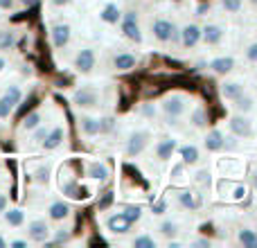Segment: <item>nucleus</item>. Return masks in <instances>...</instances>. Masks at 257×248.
Wrapping results in <instances>:
<instances>
[{"label": "nucleus", "mask_w": 257, "mask_h": 248, "mask_svg": "<svg viewBox=\"0 0 257 248\" xmlns=\"http://www.w3.org/2000/svg\"><path fill=\"white\" fill-rule=\"evenodd\" d=\"M181 158H183V165H196L201 156L194 145H185V147H181Z\"/></svg>", "instance_id": "25"}, {"label": "nucleus", "mask_w": 257, "mask_h": 248, "mask_svg": "<svg viewBox=\"0 0 257 248\" xmlns=\"http://www.w3.org/2000/svg\"><path fill=\"white\" fill-rule=\"evenodd\" d=\"M3 214H5V221H7L9 226H14V228H18V226L25 223V212H23L21 208H12V210L5 208Z\"/></svg>", "instance_id": "21"}, {"label": "nucleus", "mask_w": 257, "mask_h": 248, "mask_svg": "<svg viewBox=\"0 0 257 248\" xmlns=\"http://www.w3.org/2000/svg\"><path fill=\"white\" fill-rule=\"evenodd\" d=\"M165 210H167V203H165V201H158V203H154V214H163Z\"/></svg>", "instance_id": "42"}, {"label": "nucleus", "mask_w": 257, "mask_h": 248, "mask_svg": "<svg viewBox=\"0 0 257 248\" xmlns=\"http://www.w3.org/2000/svg\"><path fill=\"white\" fill-rule=\"evenodd\" d=\"M221 7L230 14H237L241 9V0H221Z\"/></svg>", "instance_id": "37"}, {"label": "nucleus", "mask_w": 257, "mask_h": 248, "mask_svg": "<svg viewBox=\"0 0 257 248\" xmlns=\"http://www.w3.org/2000/svg\"><path fill=\"white\" fill-rule=\"evenodd\" d=\"M41 120H43V117H41V113H39V111H32L30 115L23 117V124H21V127L25 129V131H34V129L41 124Z\"/></svg>", "instance_id": "27"}, {"label": "nucleus", "mask_w": 257, "mask_h": 248, "mask_svg": "<svg viewBox=\"0 0 257 248\" xmlns=\"http://www.w3.org/2000/svg\"><path fill=\"white\" fill-rule=\"evenodd\" d=\"M5 208H7V196L0 194V212H5Z\"/></svg>", "instance_id": "47"}, {"label": "nucleus", "mask_w": 257, "mask_h": 248, "mask_svg": "<svg viewBox=\"0 0 257 248\" xmlns=\"http://www.w3.org/2000/svg\"><path fill=\"white\" fill-rule=\"evenodd\" d=\"M176 140L174 138H163V140L156 145V156H158L160 160H169L174 156V151H176Z\"/></svg>", "instance_id": "13"}, {"label": "nucleus", "mask_w": 257, "mask_h": 248, "mask_svg": "<svg viewBox=\"0 0 257 248\" xmlns=\"http://www.w3.org/2000/svg\"><path fill=\"white\" fill-rule=\"evenodd\" d=\"M246 59H248V61H253V63H257V43L248 45V50H246Z\"/></svg>", "instance_id": "40"}, {"label": "nucleus", "mask_w": 257, "mask_h": 248, "mask_svg": "<svg viewBox=\"0 0 257 248\" xmlns=\"http://www.w3.org/2000/svg\"><path fill=\"white\" fill-rule=\"evenodd\" d=\"M160 232H163L165 237H176L178 235V223H174V221L160 223Z\"/></svg>", "instance_id": "35"}, {"label": "nucleus", "mask_w": 257, "mask_h": 248, "mask_svg": "<svg viewBox=\"0 0 257 248\" xmlns=\"http://www.w3.org/2000/svg\"><path fill=\"white\" fill-rule=\"evenodd\" d=\"M192 122H194V127H199V129L205 127V122H208V115H205V108L203 106H199L194 113H192Z\"/></svg>", "instance_id": "32"}, {"label": "nucleus", "mask_w": 257, "mask_h": 248, "mask_svg": "<svg viewBox=\"0 0 257 248\" xmlns=\"http://www.w3.org/2000/svg\"><path fill=\"white\" fill-rule=\"evenodd\" d=\"M196 181H199L201 185H205V183H210V172H208V169H203V172H199V174H196Z\"/></svg>", "instance_id": "41"}, {"label": "nucleus", "mask_w": 257, "mask_h": 248, "mask_svg": "<svg viewBox=\"0 0 257 248\" xmlns=\"http://www.w3.org/2000/svg\"><path fill=\"white\" fill-rule=\"evenodd\" d=\"M63 138H66V129H63V127H54L52 131H48V136L43 138V142H41V145H43L48 151H52V149H57V147H61Z\"/></svg>", "instance_id": "10"}, {"label": "nucleus", "mask_w": 257, "mask_h": 248, "mask_svg": "<svg viewBox=\"0 0 257 248\" xmlns=\"http://www.w3.org/2000/svg\"><path fill=\"white\" fill-rule=\"evenodd\" d=\"M196 246H210V241L208 239H199L196 241Z\"/></svg>", "instance_id": "50"}, {"label": "nucleus", "mask_w": 257, "mask_h": 248, "mask_svg": "<svg viewBox=\"0 0 257 248\" xmlns=\"http://www.w3.org/2000/svg\"><path fill=\"white\" fill-rule=\"evenodd\" d=\"M7 246V241H5V237H0V248H5Z\"/></svg>", "instance_id": "53"}, {"label": "nucleus", "mask_w": 257, "mask_h": 248, "mask_svg": "<svg viewBox=\"0 0 257 248\" xmlns=\"http://www.w3.org/2000/svg\"><path fill=\"white\" fill-rule=\"evenodd\" d=\"M160 106H163V111L167 113L169 117H178V115H183V113H185V97H183V95H167V97L163 99V104H160Z\"/></svg>", "instance_id": "5"}, {"label": "nucleus", "mask_w": 257, "mask_h": 248, "mask_svg": "<svg viewBox=\"0 0 257 248\" xmlns=\"http://www.w3.org/2000/svg\"><path fill=\"white\" fill-rule=\"evenodd\" d=\"M223 39V30L219 25H205L201 30V41H205L208 45H217Z\"/></svg>", "instance_id": "15"}, {"label": "nucleus", "mask_w": 257, "mask_h": 248, "mask_svg": "<svg viewBox=\"0 0 257 248\" xmlns=\"http://www.w3.org/2000/svg\"><path fill=\"white\" fill-rule=\"evenodd\" d=\"M106 228L111 232H115V235H124L128 232V228H131V223L124 219V214L117 212V214H111V217L106 219Z\"/></svg>", "instance_id": "12"}, {"label": "nucleus", "mask_w": 257, "mask_h": 248, "mask_svg": "<svg viewBox=\"0 0 257 248\" xmlns=\"http://www.w3.org/2000/svg\"><path fill=\"white\" fill-rule=\"evenodd\" d=\"M97 102H99V95L95 88H79L72 95V104L79 108H93L97 106Z\"/></svg>", "instance_id": "3"}, {"label": "nucleus", "mask_w": 257, "mask_h": 248, "mask_svg": "<svg viewBox=\"0 0 257 248\" xmlns=\"http://www.w3.org/2000/svg\"><path fill=\"white\" fill-rule=\"evenodd\" d=\"M228 127H230L232 136H237V138H250V136H253V122H250L248 117H244V115L230 117Z\"/></svg>", "instance_id": "6"}, {"label": "nucleus", "mask_w": 257, "mask_h": 248, "mask_svg": "<svg viewBox=\"0 0 257 248\" xmlns=\"http://www.w3.org/2000/svg\"><path fill=\"white\" fill-rule=\"evenodd\" d=\"M250 5H253V7H257V0H250Z\"/></svg>", "instance_id": "54"}, {"label": "nucleus", "mask_w": 257, "mask_h": 248, "mask_svg": "<svg viewBox=\"0 0 257 248\" xmlns=\"http://www.w3.org/2000/svg\"><path fill=\"white\" fill-rule=\"evenodd\" d=\"M174 3H181V0H174Z\"/></svg>", "instance_id": "56"}, {"label": "nucleus", "mask_w": 257, "mask_h": 248, "mask_svg": "<svg viewBox=\"0 0 257 248\" xmlns=\"http://www.w3.org/2000/svg\"><path fill=\"white\" fill-rule=\"evenodd\" d=\"M14 108H16V106L12 104V99L5 97V95H3V97H0V120H5V117L12 115Z\"/></svg>", "instance_id": "31"}, {"label": "nucleus", "mask_w": 257, "mask_h": 248, "mask_svg": "<svg viewBox=\"0 0 257 248\" xmlns=\"http://www.w3.org/2000/svg\"><path fill=\"white\" fill-rule=\"evenodd\" d=\"M79 127L86 136H97V133H102V120H97V117H81Z\"/></svg>", "instance_id": "19"}, {"label": "nucleus", "mask_w": 257, "mask_h": 248, "mask_svg": "<svg viewBox=\"0 0 257 248\" xmlns=\"http://www.w3.org/2000/svg\"><path fill=\"white\" fill-rule=\"evenodd\" d=\"M122 34H124L128 41H133V43H142V32H140V25H138L136 12L124 14V18H122Z\"/></svg>", "instance_id": "1"}, {"label": "nucleus", "mask_w": 257, "mask_h": 248, "mask_svg": "<svg viewBox=\"0 0 257 248\" xmlns=\"http://www.w3.org/2000/svg\"><path fill=\"white\" fill-rule=\"evenodd\" d=\"M34 178H36V183H48L50 181V169L48 167H39L36 169V174H34Z\"/></svg>", "instance_id": "38"}, {"label": "nucleus", "mask_w": 257, "mask_h": 248, "mask_svg": "<svg viewBox=\"0 0 257 248\" xmlns=\"http://www.w3.org/2000/svg\"><path fill=\"white\" fill-rule=\"evenodd\" d=\"M27 237L36 244H43V241L50 239V226L43 219H34V221L27 223Z\"/></svg>", "instance_id": "4"}, {"label": "nucleus", "mask_w": 257, "mask_h": 248, "mask_svg": "<svg viewBox=\"0 0 257 248\" xmlns=\"http://www.w3.org/2000/svg\"><path fill=\"white\" fill-rule=\"evenodd\" d=\"M237 239H239V244H244L246 248H257V232L250 230V228H241Z\"/></svg>", "instance_id": "26"}, {"label": "nucleus", "mask_w": 257, "mask_h": 248, "mask_svg": "<svg viewBox=\"0 0 257 248\" xmlns=\"http://www.w3.org/2000/svg\"><path fill=\"white\" fill-rule=\"evenodd\" d=\"M142 111H145V115H156V108H151V106H145V108H142Z\"/></svg>", "instance_id": "48"}, {"label": "nucleus", "mask_w": 257, "mask_h": 248, "mask_svg": "<svg viewBox=\"0 0 257 248\" xmlns=\"http://www.w3.org/2000/svg\"><path fill=\"white\" fill-rule=\"evenodd\" d=\"M196 12H199V14H205V12H208V5H199V9H196Z\"/></svg>", "instance_id": "49"}, {"label": "nucleus", "mask_w": 257, "mask_h": 248, "mask_svg": "<svg viewBox=\"0 0 257 248\" xmlns=\"http://www.w3.org/2000/svg\"><path fill=\"white\" fill-rule=\"evenodd\" d=\"M5 66H7V61H5V59L0 57V72H3V68H5Z\"/></svg>", "instance_id": "52"}, {"label": "nucleus", "mask_w": 257, "mask_h": 248, "mask_svg": "<svg viewBox=\"0 0 257 248\" xmlns=\"http://www.w3.org/2000/svg\"><path fill=\"white\" fill-rule=\"evenodd\" d=\"M133 246L136 248H156V239L149 237V235H140V237L133 239Z\"/></svg>", "instance_id": "33"}, {"label": "nucleus", "mask_w": 257, "mask_h": 248, "mask_svg": "<svg viewBox=\"0 0 257 248\" xmlns=\"http://www.w3.org/2000/svg\"><path fill=\"white\" fill-rule=\"evenodd\" d=\"M5 97H9V99H12V104L16 106V104H21L23 93H21V88H18V86H9V88L5 90Z\"/></svg>", "instance_id": "34"}, {"label": "nucleus", "mask_w": 257, "mask_h": 248, "mask_svg": "<svg viewBox=\"0 0 257 248\" xmlns=\"http://www.w3.org/2000/svg\"><path fill=\"white\" fill-rule=\"evenodd\" d=\"M52 3H54V5H59V7H61V5H68V3H70V0H52Z\"/></svg>", "instance_id": "51"}, {"label": "nucleus", "mask_w": 257, "mask_h": 248, "mask_svg": "<svg viewBox=\"0 0 257 248\" xmlns=\"http://www.w3.org/2000/svg\"><path fill=\"white\" fill-rule=\"evenodd\" d=\"M255 190H257V172H255Z\"/></svg>", "instance_id": "55"}, {"label": "nucleus", "mask_w": 257, "mask_h": 248, "mask_svg": "<svg viewBox=\"0 0 257 248\" xmlns=\"http://www.w3.org/2000/svg\"><path fill=\"white\" fill-rule=\"evenodd\" d=\"M113 66H115V70H131V68H136V57L133 54H115V59H113Z\"/></svg>", "instance_id": "23"}, {"label": "nucleus", "mask_w": 257, "mask_h": 248, "mask_svg": "<svg viewBox=\"0 0 257 248\" xmlns=\"http://www.w3.org/2000/svg\"><path fill=\"white\" fill-rule=\"evenodd\" d=\"M120 18H122V12H120V7H117L115 3H108L106 7L102 9V21L104 23H111L113 25V23H117Z\"/></svg>", "instance_id": "24"}, {"label": "nucleus", "mask_w": 257, "mask_h": 248, "mask_svg": "<svg viewBox=\"0 0 257 248\" xmlns=\"http://www.w3.org/2000/svg\"><path fill=\"white\" fill-rule=\"evenodd\" d=\"M122 214H124V219L133 226L136 221H140V217H142V208H140V205H126V208L122 210Z\"/></svg>", "instance_id": "28"}, {"label": "nucleus", "mask_w": 257, "mask_h": 248, "mask_svg": "<svg viewBox=\"0 0 257 248\" xmlns=\"http://www.w3.org/2000/svg\"><path fill=\"white\" fill-rule=\"evenodd\" d=\"M68 214H70V205L68 203H63V201H54V203H50L48 217L52 219V221H63Z\"/></svg>", "instance_id": "16"}, {"label": "nucleus", "mask_w": 257, "mask_h": 248, "mask_svg": "<svg viewBox=\"0 0 257 248\" xmlns=\"http://www.w3.org/2000/svg\"><path fill=\"white\" fill-rule=\"evenodd\" d=\"M45 136H48V129L41 127V124H39V127L34 129V138H32V140H34V142H43V138H45Z\"/></svg>", "instance_id": "39"}, {"label": "nucleus", "mask_w": 257, "mask_h": 248, "mask_svg": "<svg viewBox=\"0 0 257 248\" xmlns=\"http://www.w3.org/2000/svg\"><path fill=\"white\" fill-rule=\"evenodd\" d=\"M63 192H66L68 196H72V199H81V196H84V190H79L77 183H66V185H63Z\"/></svg>", "instance_id": "36"}, {"label": "nucleus", "mask_w": 257, "mask_h": 248, "mask_svg": "<svg viewBox=\"0 0 257 248\" xmlns=\"http://www.w3.org/2000/svg\"><path fill=\"white\" fill-rule=\"evenodd\" d=\"M88 176L93 178V181H106V178H108V167H106V163H99V160L90 163V165H88Z\"/></svg>", "instance_id": "20"}, {"label": "nucleus", "mask_w": 257, "mask_h": 248, "mask_svg": "<svg viewBox=\"0 0 257 248\" xmlns=\"http://www.w3.org/2000/svg\"><path fill=\"white\" fill-rule=\"evenodd\" d=\"M223 140H226L223 133L219 131V129H212V131L203 138V145H205V149L208 151H221L223 149Z\"/></svg>", "instance_id": "14"}, {"label": "nucleus", "mask_w": 257, "mask_h": 248, "mask_svg": "<svg viewBox=\"0 0 257 248\" xmlns=\"http://www.w3.org/2000/svg\"><path fill=\"white\" fill-rule=\"evenodd\" d=\"M210 68H212V72H217V75H228V72L235 68V59L232 57H217L210 61Z\"/></svg>", "instance_id": "17"}, {"label": "nucleus", "mask_w": 257, "mask_h": 248, "mask_svg": "<svg viewBox=\"0 0 257 248\" xmlns=\"http://www.w3.org/2000/svg\"><path fill=\"white\" fill-rule=\"evenodd\" d=\"M147 142H149V133H147V131H136V133H131V138H128V145H126V154H128V156L142 154V149L147 147Z\"/></svg>", "instance_id": "7"}, {"label": "nucleus", "mask_w": 257, "mask_h": 248, "mask_svg": "<svg viewBox=\"0 0 257 248\" xmlns=\"http://www.w3.org/2000/svg\"><path fill=\"white\" fill-rule=\"evenodd\" d=\"M151 32H154V36L160 43H167V41L176 39V25L172 21H165V18H158V21L151 23Z\"/></svg>", "instance_id": "2"}, {"label": "nucleus", "mask_w": 257, "mask_h": 248, "mask_svg": "<svg viewBox=\"0 0 257 248\" xmlns=\"http://www.w3.org/2000/svg\"><path fill=\"white\" fill-rule=\"evenodd\" d=\"M199 41H201V27L199 25L190 23V25H185L181 30V43L185 45L187 50L194 48V45H199Z\"/></svg>", "instance_id": "9"}, {"label": "nucleus", "mask_w": 257, "mask_h": 248, "mask_svg": "<svg viewBox=\"0 0 257 248\" xmlns=\"http://www.w3.org/2000/svg\"><path fill=\"white\" fill-rule=\"evenodd\" d=\"M9 246H12V248H25V246H27V241H23V239H14Z\"/></svg>", "instance_id": "43"}, {"label": "nucleus", "mask_w": 257, "mask_h": 248, "mask_svg": "<svg viewBox=\"0 0 257 248\" xmlns=\"http://www.w3.org/2000/svg\"><path fill=\"white\" fill-rule=\"evenodd\" d=\"M75 68L79 72H90L95 68V52L90 48H84L77 52L75 57Z\"/></svg>", "instance_id": "8"}, {"label": "nucleus", "mask_w": 257, "mask_h": 248, "mask_svg": "<svg viewBox=\"0 0 257 248\" xmlns=\"http://www.w3.org/2000/svg\"><path fill=\"white\" fill-rule=\"evenodd\" d=\"M68 41H70V25L66 23H59L52 27V43L54 48H66Z\"/></svg>", "instance_id": "11"}, {"label": "nucleus", "mask_w": 257, "mask_h": 248, "mask_svg": "<svg viewBox=\"0 0 257 248\" xmlns=\"http://www.w3.org/2000/svg\"><path fill=\"white\" fill-rule=\"evenodd\" d=\"M54 241H59V244H61V241H68V232H59V235L54 237Z\"/></svg>", "instance_id": "45"}, {"label": "nucleus", "mask_w": 257, "mask_h": 248, "mask_svg": "<svg viewBox=\"0 0 257 248\" xmlns=\"http://www.w3.org/2000/svg\"><path fill=\"white\" fill-rule=\"evenodd\" d=\"M232 102H235V108H237L239 113H248L250 108H253V99L246 97V95H239V97L232 99Z\"/></svg>", "instance_id": "30"}, {"label": "nucleus", "mask_w": 257, "mask_h": 248, "mask_svg": "<svg viewBox=\"0 0 257 248\" xmlns=\"http://www.w3.org/2000/svg\"><path fill=\"white\" fill-rule=\"evenodd\" d=\"M16 43V34L12 30H3L0 32V50H9Z\"/></svg>", "instance_id": "29"}, {"label": "nucleus", "mask_w": 257, "mask_h": 248, "mask_svg": "<svg viewBox=\"0 0 257 248\" xmlns=\"http://www.w3.org/2000/svg\"><path fill=\"white\" fill-rule=\"evenodd\" d=\"M178 203H181L185 210H196L201 205V199L194 194V192L183 190V192H178Z\"/></svg>", "instance_id": "18"}, {"label": "nucleus", "mask_w": 257, "mask_h": 248, "mask_svg": "<svg viewBox=\"0 0 257 248\" xmlns=\"http://www.w3.org/2000/svg\"><path fill=\"white\" fill-rule=\"evenodd\" d=\"M18 3H21L23 7H34V5L39 3V0H18Z\"/></svg>", "instance_id": "46"}, {"label": "nucleus", "mask_w": 257, "mask_h": 248, "mask_svg": "<svg viewBox=\"0 0 257 248\" xmlns=\"http://www.w3.org/2000/svg\"><path fill=\"white\" fill-rule=\"evenodd\" d=\"M14 7V0H0V9H12Z\"/></svg>", "instance_id": "44"}, {"label": "nucleus", "mask_w": 257, "mask_h": 248, "mask_svg": "<svg viewBox=\"0 0 257 248\" xmlns=\"http://www.w3.org/2000/svg\"><path fill=\"white\" fill-rule=\"evenodd\" d=\"M241 93H244V86H241L239 81H226V84L221 86V95L226 99H237Z\"/></svg>", "instance_id": "22"}]
</instances>
